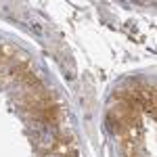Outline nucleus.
Masks as SVG:
<instances>
[{
  "instance_id": "obj_1",
  "label": "nucleus",
  "mask_w": 157,
  "mask_h": 157,
  "mask_svg": "<svg viewBox=\"0 0 157 157\" xmlns=\"http://www.w3.org/2000/svg\"><path fill=\"white\" fill-rule=\"evenodd\" d=\"M63 157H78V153H75V151H71V153H67V155H63Z\"/></svg>"
}]
</instances>
